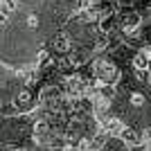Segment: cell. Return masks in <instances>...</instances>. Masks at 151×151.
Returning <instances> with one entry per match:
<instances>
[{"label": "cell", "mask_w": 151, "mask_h": 151, "mask_svg": "<svg viewBox=\"0 0 151 151\" xmlns=\"http://www.w3.org/2000/svg\"><path fill=\"white\" fill-rule=\"evenodd\" d=\"M90 88H93L90 81L81 75H68V79L63 83V93L68 97H88Z\"/></svg>", "instance_id": "cell-2"}, {"label": "cell", "mask_w": 151, "mask_h": 151, "mask_svg": "<svg viewBox=\"0 0 151 151\" xmlns=\"http://www.w3.org/2000/svg\"><path fill=\"white\" fill-rule=\"evenodd\" d=\"M16 9H18V0H2V5H0L2 18H9V16H12Z\"/></svg>", "instance_id": "cell-9"}, {"label": "cell", "mask_w": 151, "mask_h": 151, "mask_svg": "<svg viewBox=\"0 0 151 151\" xmlns=\"http://www.w3.org/2000/svg\"><path fill=\"white\" fill-rule=\"evenodd\" d=\"M129 104H131V108H145V104H147L145 93H140V90H133V93L129 95Z\"/></svg>", "instance_id": "cell-8"}, {"label": "cell", "mask_w": 151, "mask_h": 151, "mask_svg": "<svg viewBox=\"0 0 151 151\" xmlns=\"http://www.w3.org/2000/svg\"><path fill=\"white\" fill-rule=\"evenodd\" d=\"M38 27V16L36 14H29L27 16V29H36Z\"/></svg>", "instance_id": "cell-10"}, {"label": "cell", "mask_w": 151, "mask_h": 151, "mask_svg": "<svg viewBox=\"0 0 151 151\" xmlns=\"http://www.w3.org/2000/svg\"><path fill=\"white\" fill-rule=\"evenodd\" d=\"M52 47H54L57 54H68V52L72 50V38L61 32V34H57V36L52 38Z\"/></svg>", "instance_id": "cell-7"}, {"label": "cell", "mask_w": 151, "mask_h": 151, "mask_svg": "<svg viewBox=\"0 0 151 151\" xmlns=\"http://www.w3.org/2000/svg\"><path fill=\"white\" fill-rule=\"evenodd\" d=\"M12 106L18 111V113H27V111H34V95H32L29 88H23L14 95Z\"/></svg>", "instance_id": "cell-3"}, {"label": "cell", "mask_w": 151, "mask_h": 151, "mask_svg": "<svg viewBox=\"0 0 151 151\" xmlns=\"http://www.w3.org/2000/svg\"><path fill=\"white\" fill-rule=\"evenodd\" d=\"M145 149H151V126L145 129Z\"/></svg>", "instance_id": "cell-11"}, {"label": "cell", "mask_w": 151, "mask_h": 151, "mask_svg": "<svg viewBox=\"0 0 151 151\" xmlns=\"http://www.w3.org/2000/svg\"><path fill=\"white\" fill-rule=\"evenodd\" d=\"M93 75L101 83H117L122 77L113 59H95L93 61Z\"/></svg>", "instance_id": "cell-1"}, {"label": "cell", "mask_w": 151, "mask_h": 151, "mask_svg": "<svg viewBox=\"0 0 151 151\" xmlns=\"http://www.w3.org/2000/svg\"><path fill=\"white\" fill-rule=\"evenodd\" d=\"M104 129H106V133L111 135V138H120L122 133H124L126 124H124V120H122V117H115V115H111V117L104 122Z\"/></svg>", "instance_id": "cell-6"}, {"label": "cell", "mask_w": 151, "mask_h": 151, "mask_svg": "<svg viewBox=\"0 0 151 151\" xmlns=\"http://www.w3.org/2000/svg\"><path fill=\"white\" fill-rule=\"evenodd\" d=\"M140 14H135V12H129V14H124L122 16V20H120V29L124 32V34H129L131 36L133 32H138L140 29Z\"/></svg>", "instance_id": "cell-4"}, {"label": "cell", "mask_w": 151, "mask_h": 151, "mask_svg": "<svg viewBox=\"0 0 151 151\" xmlns=\"http://www.w3.org/2000/svg\"><path fill=\"white\" fill-rule=\"evenodd\" d=\"M120 140L126 147H138V145H145V133H140L135 126H126L124 133L120 135Z\"/></svg>", "instance_id": "cell-5"}]
</instances>
